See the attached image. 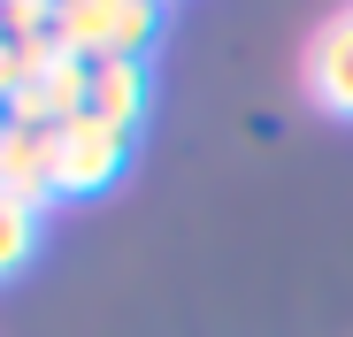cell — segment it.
Here are the masks:
<instances>
[{
	"label": "cell",
	"instance_id": "4",
	"mask_svg": "<svg viewBox=\"0 0 353 337\" xmlns=\"http://www.w3.org/2000/svg\"><path fill=\"white\" fill-rule=\"evenodd\" d=\"M0 199H16V207H39L54 199V131L39 123H0Z\"/></svg>",
	"mask_w": 353,
	"mask_h": 337
},
{
	"label": "cell",
	"instance_id": "3",
	"mask_svg": "<svg viewBox=\"0 0 353 337\" xmlns=\"http://www.w3.org/2000/svg\"><path fill=\"white\" fill-rule=\"evenodd\" d=\"M131 161V131H115L100 116H70L54 131V199H92L123 177Z\"/></svg>",
	"mask_w": 353,
	"mask_h": 337
},
{
	"label": "cell",
	"instance_id": "5",
	"mask_svg": "<svg viewBox=\"0 0 353 337\" xmlns=\"http://www.w3.org/2000/svg\"><path fill=\"white\" fill-rule=\"evenodd\" d=\"M300 77H307V100H315V107H330V116L353 123V8L323 16V31L307 39Z\"/></svg>",
	"mask_w": 353,
	"mask_h": 337
},
{
	"label": "cell",
	"instance_id": "6",
	"mask_svg": "<svg viewBox=\"0 0 353 337\" xmlns=\"http://www.w3.org/2000/svg\"><path fill=\"white\" fill-rule=\"evenodd\" d=\"M146 62H85V116L115 123V131H139L146 123Z\"/></svg>",
	"mask_w": 353,
	"mask_h": 337
},
{
	"label": "cell",
	"instance_id": "7",
	"mask_svg": "<svg viewBox=\"0 0 353 337\" xmlns=\"http://www.w3.org/2000/svg\"><path fill=\"white\" fill-rule=\"evenodd\" d=\"M39 246V207H16V199H0V276H16Z\"/></svg>",
	"mask_w": 353,
	"mask_h": 337
},
{
	"label": "cell",
	"instance_id": "2",
	"mask_svg": "<svg viewBox=\"0 0 353 337\" xmlns=\"http://www.w3.org/2000/svg\"><path fill=\"white\" fill-rule=\"evenodd\" d=\"M54 39L77 62H146L161 39V0H54Z\"/></svg>",
	"mask_w": 353,
	"mask_h": 337
},
{
	"label": "cell",
	"instance_id": "8",
	"mask_svg": "<svg viewBox=\"0 0 353 337\" xmlns=\"http://www.w3.org/2000/svg\"><path fill=\"white\" fill-rule=\"evenodd\" d=\"M161 8H169V0H161Z\"/></svg>",
	"mask_w": 353,
	"mask_h": 337
},
{
	"label": "cell",
	"instance_id": "1",
	"mask_svg": "<svg viewBox=\"0 0 353 337\" xmlns=\"http://www.w3.org/2000/svg\"><path fill=\"white\" fill-rule=\"evenodd\" d=\"M0 100H8L16 123L62 131L70 116H85V62L62 39H8L0 46Z\"/></svg>",
	"mask_w": 353,
	"mask_h": 337
}]
</instances>
